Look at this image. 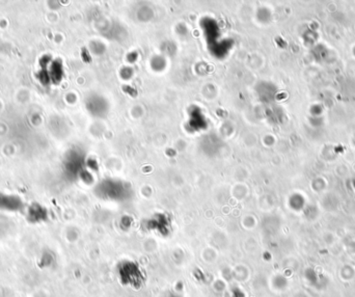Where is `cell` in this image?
Returning a JSON list of instances; mask_svg holds the SVG:
<instances>
[{"instance_id":"obj_1","label":"cell","mask_w":355,"mask_h":297,"mask_svg":"<svg viewBox=\"0 0 355 297\" xmlns=\"http://www.w3.org/2000/svg\"><path fill=\"white\" fill-rule=\"evenodd\" d=\"M23 208V202L16 195L0 193V209L8 211H19Z\"/></svg>"}]
</instances>
